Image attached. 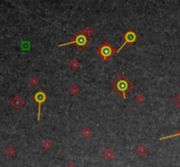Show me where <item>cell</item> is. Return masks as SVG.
Listing matches in <instances>:
<instances>
[{"instance_id":"cell-1","label":"cell","mask_w":180,"mask_h":167,"mask_svg":"<svg viewBox=\"0 0 180 167\" xmlns=\"http://www.w3.org/2000/svg\"><path fill=\"white\" fill-rule=\"evenodd\" d=\"M111 86L117 94L121 95L123 99H126V94L131 91L134 85L129 81V79L125 75L122 74L119 75V77H117V79L112 83Z\"/></svg>"},{"instance_id":"cell-2","label":"cell","mask_w":180,"mask_h":167,"mask_svg":"<svg viewBox=\"0 0 180 167\" xmlns=\"http://www.w3.org/2000/svg\"><path fill=\"white\" fill-rule=\"evenodd\" d=\"M91 42H92V39L89 37V35H87L84 31L80 30L73 36L70 41L63 43V44H60L59 46L62 47V46H68V45H74L76 46V48L79 51H83Z\"/></svg>"},{"instance_id":"cell-3","label":"cell","mask_w":180,"mask_h":167,"mask_svg":"<svg viewBox=\"0 0 180 167\" xmlns=\"http://www.w3.org/2000/svg\"><path fill=\"white\" fill-rule=\"evenodd\" d=\"M116 51L111 45L109 42L107 41H105L97 50H96V52L97 54H99V56L105 61H108L112 56L116 53Z\"/></svg>"},{"instance_id":"cell-4","label":"cell","mask_w":180,"mask_h":167,"mask_svg":"<svg viewBox=\"0 0 180 167\" xmlns=\"http://www.w3.org/2000/svg\"><path fill=\"white\" fill-rule=\"evenodd\" d=\"M122 39L124 40V43L122 44V46L120 47V49H118L116 51V53H119L121 49L126 46V45H128V46H132L134 42H136L138 39H139V36L134 32L132 29H128L123 35H122Z\"/></svg>"},{"instance_id":"cell-5","label":"cell","mask_w":180,"mask_h":167,"mask_svg":"<svg viewBox=\"0 0 180 167\" xmlns=\"http://www.w3.org/2000/svg\"><path fill=\"white\" fill-rule=\"evenodd\" d=\"M33 99L38 103V117H37V120L40 121V108H41V105L47 101L48 96L45 94L42 90H39L38 92H36L33 96Z\"/></svg>"},{"instance_id":"cell-6","label":"cell","mask_w":180,"mask_h":167,"mask_svg":"<svg viewBox=\"0 0 180 167\" xmlns=\"http://www.w3.org/2000/svg\"><path fill=\"white\" fill-rule=\"evenodd\" d=\"M12 103L13 104V106H14L16 108H20V107L24 104V101H23L19 96H16L15 99L12 101Z\"/></svg>"},{"instance_id":"cell-7","label":"cell","mask_w":180,"mask_h":167,"mask_svg":"<svg viewBox=\"0 0 180 167\" xmlns=\"http://www.w3.org/2000/svg\"><path fill=\"white\" fill-rule=\"evenodd\" d=\"M80 66L79 62L76 60H73L70 63H69V67L73 69V70H76V68H78Z\"/></svg>"},{"instance_id":"cell-8","label":"cell","mask_w":180,"mask_h":167,"mask_svg":"<svg viewBox=\"0 0 180 167\" xmlns=\"http://www.w3.org/2000/svg\"><path fill=\"white\" fill-rule=\"evenodd\" d=\"M104 157L109 160V159H111L112 157H114V153H113V151H112L111 150H107L106 152H104Z\"/></svg>"},{"instance_id":"cell-9","label":"cell","mask_w":180,"mask_h":167,"mask_svg":"<svg viewBox=\"0 0 180 167\" xmlns=\"http://www.w3.org/2000/svg\"><path fill=\"white\" fill-rule=\"evenodd\" d=\"M137 151H138V153H139L140 155H144V154L146 153V151H147V149L145 148V146L141 145V146H139Z\"/></svg>"},{"instance_id":"cell-10","label":"cell","mask_w":180,"mask_h":167,"mask_svg":"<svg viewBox=\"0 0 180 167\" xmlns=\"http://www.w3.org/2000/svg\"><path fill=\"white\" fill-rule=\"evenodd\" d=\"M70 92L73 94V95H76L78 92H79V88L76 86V85H73L70 88Z\"/></svg>"},{"instance_id":"cell-11","label":"cell","mask_w":180,"mask_h":167,"mask_svg":"<svg viewBox=\"0 0 180 167\" xmlns=\"http://www.w3.org/2000/svg\"><path fill=\"white\" fill-rule=\"evenodd\" d=\"M177 136H180V130L177 132V133H176V134H174V135H170V136H167V137H161L160 138V140H164V139H167V138H170V137H177Z\"/></svg>"},{"instance_id":"cell-12","label":"cell","mask_w":180,"mask_h":167,"mask_svg":"<svg viewBox=\"0 0 180 167\" xmlns=\"http://www.w3.org/2000/svg\"><path fill=\"white\" fill-rule=\"evenodd\" d=\"M174 102L180 108V94H178V95L174 98Z\"/></svg>"},{"instance_id":"cell-13","label":"cell","mask_w":180,"mask_h":167,"mask_svg":"<svg viewBox=\"0 0 180 167\" xmlns=\"http://www.w3.org/2000/svg\"><path fill=\"white\" fill-rule=\"evenodd\" d=\"M82 133H83V135L84 137H88L89 136H91V134H92V132L90 131L88 129H84Z\"/></svg>"},{"instance_id":"cell-14","label":"cell","mask_w":180,"mask_h":167,"mask_svg":"<svg viewBox=\"0 0 180 167\" xmlns=\"http://www.w3.org/2000/svg\"><path fill=\"white\" fill-rule=\"evenodd\" d=\"M84 32H85V33H86L87 35H92V34L93 33V29H92V27H87Z\"/></svg>"},{"instance_id":"cell-15","label":"cell","mask_w":180,"mask_h":167,"mask_svg":"<svg viewBox=\"0 0 180 167\" xmlns=\"http://www.w3.org/2000/svg\"><path fill=\"white\" fill-rule=\"evenodd\" d=\"M136 100H137L138 102H142V101L144 100V98H143V96H142V95H139L136 96Z\"/></svg>"},{"instance_id":"cell-16","label":"cell","mask_w":180,"mask_h":167,"mask_svg":"<svg viewBox=\"0 0 180 167\" xmlns=\"http://www.w3.org/2000/svg\"><path fill=\"white\" fill-rule=\"evenodd\" d=\"M33 81V82H32V83H33L32 85L35 86V85H36V83H37V80H36V79H33V81Z\"/></svg>"},{"instance_id":"cell-17","label":"cell","mask_w":180,"mask_h":167,"mask_svg":"<svg viewBox=\"0 0 180 167\" xmlns=\"http://www.w3.org/2000/svg\"><path fill=\"white\" fill-rule=\"evenodd\" d=\"M67 167H75V166H74L73 164H69V165H68Z\"/></svg>"}]
</instances>
